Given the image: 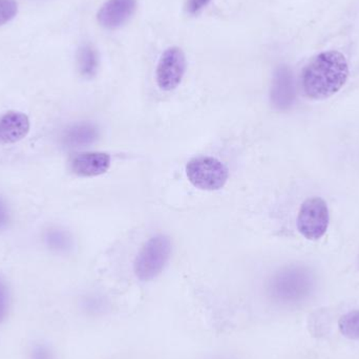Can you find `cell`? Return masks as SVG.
<instances>
[{
    "label": "cell",
    "instance_id": "3",
    "mask_svg": "<svg viewBox=\"0 0 359 359\" xmlns=\"http://www.w3.org/2000/svg\"><path fill=\"white\" fill-rule=\"evenodd\" d=\"M172 250L170 236L157 234L149 238L135 259V276L141 282H149L157 278L170 261Z\"/></svg>",
    "mask_w": 359,
    "mask_h": 359
},
{
    "label": "cell",
    "instance_id": "13",
    "mask_svg": "<svg viewBox=\"0 0 359 359\" xmlns=\"http://www.w3.org/2000/svg\"><path fill=\"white\" fill-rule=\"evenodd\" d=\"M46 246L56 252H65L72 247V238L65 230L50 229L44 236Z\"/></svg>",
    "mask_w": 359,
    "mask_h": 359
},
{
    "label": "cell",
    "instance_id": "8",
    "mask_svg": "<svg viewBox=\"0 0 359 359\" xmlns=\"http://www.w3.org/2000/svg\"><path fill=\"white\" fill-rule=\"evenodd\" d=\"M295 100V84L292 71L287 65H280L274 72L270 101L274 109L287 111Z\"/></svg>",
    "mask_w": 359,
    "mask_h": 359
},
{
    "label": "cell",
    "instance_id": "16",
    "mask_svg": "<svg viewBox=\"0 0 359 359\" xmlns=\"http://www.w3.org/2000/svg\"><path fill=\"white\" fill-rule=\"evenodd\" d=\"M10 306V293L8 286L2 278H0V324L6 320Z\"/></svg>",
    "mask_w": 359,
    "mask_h": 359
},
{
    "label": "cell",
    "instance_id": "2",
    "mask_svg": "<svg viewBox=\"0 0 359 359\" xmlns=\"http://www.w3.org/2000/svg\"><path fill=\"white\" fill-rule=\"evenodd\" d=\"M316 286V276L309 268L289 265L270 276L266 292L276 305L293 308L307 302L313 294Z\"/></svg>",
    "mask_w": 359,
    "mask_h": 359
},
{
    "label": "cell",
    "instance_id": "14",
    "mask_svg": "<svg viewBox=\"0 0 359 359\" xmlns=\"http://www.w3.org/2000/svg\"><path fill=\"white\" fill-rule=\"evenodd\" d=\"M339 332L346 339H359V310L348 312L339 320Z\"/></svg>",
    "mask_w": 359,
    "mask_h": 359
},
{
    "label": "cell",
    "instance_id": "19",
    "mask_svg": "<svg viewBox=\"0 0 359 359\" xmlns=\"http://www.w3.org/2000/svg\"><path fill=\"white\" fill-rule=\"evenodd\" d=\"M10 223V210L4 198H0V230H4Z\"/></svg>",
    "mask_w": 359,
    "mask_h": 359
},
{
    "label": "cell",
    "instance_id": "9",
    "mask_svg": "<svg viewBox=\"0 0 359 359\" xmlns=\"http://www.w3.org/2000/svg\"><path fill=\"white\" fill-rule=\"evenodd\" d=\"M111 156L102 151H88L75 156L71 161L74 174L83 178L98 177L105 174L111 168Z\"/></svg>",
    "mask_w": 359,
    "mask_h": 359
},
{
    "label": "cell",
    "instance_id": "17",
    "mask_svg": "<svg viewBox=\"0 0 359 359\" xmlns=\"http://www.w3.org/2000/svg\"><path fill=\"white\" fill-rule=\"evenodd\" d=\"M211 0H187L185 10L189 15H196L209 6Z\"/></svg>",
    "mask_w": 359,
    "mask_h": 359
},
{
    "label": "cell",
    "instance_id": "7",
    "mask_svg": "<svg viewBox=\"0 0 359 359\" xmlns=\"http://www.w3.org/2000/svg\"><path fill=\"white\" fill-rule=\"evenodd\" d=\"M137 8V0H107L99 8L97 20L103 29L109 31L121 29L133 18Z\"/></svg>",
    "mask_w": 359,
    "mask_h": 359
},
{
    "label": "cell",
    "instance_id": "11",
    "mask_svg": "<svg viewBox=\"0 0 359 359\" xmlns=\"http://www.w3.org/2000/svg\"><path fill=\"white\" fill-rule=\"evenodd\" d=\"M98 126L92 122H78L63 133L62 143L67 149H79L93 144L98 140Z\"/></svg>",
    "mask_w": 359,
    "mask_h": 359
},
{
    "label": "cell",
    "instance_id": "4",
    "mask_svg": "<svg viewBox=\"0 0 359 359\" xmlns=\"http://www.w3.org/2000/svg\"><path fill=\"white\" fill-rule=\"evenodd\" d=\"M188 181L201 190L221 189L227 182L229 172L223 162L217 158L201 156L190 160L186 165Z\"/></svg>",
    "mask_w": 359,
    "mask_h": 359
},
{
    "label": "cell",
    "instance_id": "18",
    "mask_svg": "<svg viewBox=\"0 0 359 359\" xmlns=\"http://www.w3.org/2000/svg\"><path fill=\"white\" fill-rule=\"evenodd\" d=\"M31 359H55L54 354L50 351V348L43 344H38L32 349Z\"/></svg>",
    "mask_w": 359,
    "mask_h": 359
},
{
    "label": "cell",
    "instance_id": "5",
    "mask_svg": "<svg viewBox=\"0 0 359 359\" xmlns=\"http://www.w3.org/2000/svg\"><path fill=\"white\" fill-rule=\"evenodd\" d=\"M330 222L328 205L320 196L304 201L297 215V229L304 238L318 241L326 233Z\"/></svg>",
    "mask_w": 359,
    "mask_h": 359
},
{
    "label": "cell",
    "instance_id": "10",
    "mask_svg": "<svg viewBox=\"0 0 359 359\" xmlns=\"http://www.w3.org/2000/svg\"><path fill=\"white\" fill-rule=\"evenodd\" d=\"M29 117L21 111H10L0 116V144H14L29 134Z\"/></svg>",
    "mask_w": 359,
    "mask_h": 359
},
{
    "label": "cell",
    "instance_id": "6",
    "mask_svg": "<svg viewBox=\"0 0 359 359\" xmlns=\"http://www.w3.org/2000/svg\"><path fill=\"white\" fill-rule=\"evenodd\" d=\"M187 69L185 53L179 46L166 48L158 61L156 81L160 90L172 92L181 84Z\"/></svg>",
    "mask_w": 359,
    "mask_h": 359
},
{
    "label": "cell",
    "instance_id": "15",
    "mask_svg": "<svg viewBox=\"0 0 359 359\" xmlns=\"http://www.w3.org/2000/svg\"><path fill=\"white\" fill-rule=\"evenodd\" d=\"M18 13L16 0H0V27L10 22Z\"/></svg>",
    "mask_w": 359,
    "mask_h": 359
},
{
    "label": "cell",
    "instance_id": "1",
    "mask_svg": "<svg viewBox=\"0 0 359 359\" xmlns=\"http://www.w3.org/2000/svg\"><path fill=\"white\" fill-rule=\"evenodd\" d=\"M349 78V63L343 53L326 50L316 55L304 69L302 82L305 94L325 100L339 92Z\"/></svg>",
    "mask_w": 359,
    "mask_h": 359
},
{
    "label": "cell",
    "instance_id": "12",
    "mask_svg": "<svg viewBox=\"0 0 359 359\" xmlns=\"http://www.w3.org/2000/svg\"><path fill=\"white\" fill-rule=\"evenodd\" d=\"M77 67L80 75L86 79H92L98 73L99 53L90 43H83L77 50Z\"/></svg>",
    "mask_w": 359,
    "mask_h": 359
}]
</instances>
